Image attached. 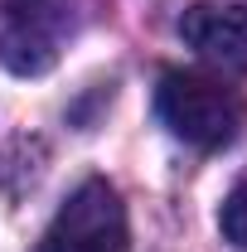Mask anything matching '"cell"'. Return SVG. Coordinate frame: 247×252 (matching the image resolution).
<instances>
[{
	"label": "cell",
	"instance_id": "obj_4",
	"mask_svg": "<svg viewBox=\"0 0 247 252\" xmlns=\"http://www.w3.org/2000/svg\"><path fill=\"white\" fill-rule=\"evenodd\" d=\"M180 39L218 73H247V10L223 0H194L180 15Z\"/></svg>",
	"mask_w": 247,
	"mask_h": 252
},
{
	"label": "cell",
	"instance_id": "obj_5",
	"mask_svg": "<svg viewBox=\"0 0 247 252\" xmlns=\"http://www.w3.org/2000/svg\"><path fill=\"white\" fill-rule=\"evenodd\" d=\"M218 228H223V238L238 252H247V170L238 175V185L228 189V199L218 209Z\"/></svg>",
	"mask_w": 247,
	"mask_h": 252
},
{
	"label": "cell",
	"instance_id": "obj_3",
	"mask_svg": "<svg viewBox=\"0 0 247 252\" xmlns=\"http://www.w3.org/2000/svg\"><path fill=\"white\" fill-rule=\"evenodd\" d=\"M78 30V0H0V63L15 78H44Z\"/></svg>",
	"mask_w": 247,
	"mask_h": 252
},
{
	"label": "cell",
	"instance_id": "obj_1",
	"mask_svg": "<svg viewBox=\"0 0 247 252\" xmlns=\"http://www.w3.org/2000/svg\"><path fill=\"white\" fill-rule=\"evenodd\" d=\"M155 112L170 126V136H180L194 151H223L243 136L247 107L223 78L194 73V68H170L160 73L155 88Z\"/></svg>",
	"mask_w": 247,
	"mask_h": 252
},
{
	"label": "cell",
	"instance_id": "obj_2",
	"mask_svg": "<svg viewBox=\"0 0 247 252\" xmlns=\"http://www.w3.org/2000/svg\"><path fill=\"white\" fill-rule=\"evenodd\" d=\"M34 252H131V223L117 185L102 175L83 180L63 199Z\"/></svg>",
	"mask_w": 247,
	"mask_h": 252
}]
</instances>
